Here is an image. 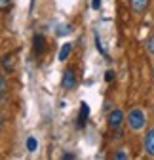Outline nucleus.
Wrapping results in <instances>:
<instances>
[{
    "mask_svg": "<svg viewBox=\"0 0 154 160\" xmlns=\"http://www.w3.org/2000/svg\"><path fill=\"white\" fill-rule=\"evenodd\" d=\"M2 67H4V71H8V72L13 69V57H12V55H4V57H2Z\"/></svg>",
    "mask_w": 154,
    "mask_h": 160,
    "instance_id": "9",
    "label": "nucleus"
},
{
    "mask_svg": "<svg viewBox=\"0 0 154 160\" xmlns=\"http://www.w3.org/2000/svg\"><path fill=\"white\" fill-rule=\"evenodd\" d=\"M76 84H78V80H76V74H74V71L72 69H67L65 72H63V80H61V86H63V90H74L76 88Z\"/></svg>",
    "mask_w": 154,
    "mask_h": 160,
    "instance_id": "2",
    "label": "nucleus"
},
{
    "mask_svg": "<svg viewBox=\"0 0 154 160\" xmlns=\"http://www.w3.org/2000/svg\"><path fill=\"white\" fill-rule=\"evenodd\" d=\"M74 158V154H63V160H72Z\"/></svg>",
    "mask_w": 154,
    "mask_h": 160,
    "instance_id": "18",
    "label": "nucleus"
},
{
    "mask_svg": "<svg viewBox=\"0 0 154 160\" xmlns=\"http://www.w3.org/2000/svg\"><path fill=\"white\" fill-rule=\"evenodd\" d=\"M143 147H145V152L154 158V128H150L145 135V141H143Z\"/></svg>",
    "mask_w": 154,
    "mask_h": 160,
    "instance_id": "4",
    "label": "nucleus"
},
{
    "mask_svg": "<svg viewBox=\"0 0 154 160\" xmlns=\"http://www.w3.org/2000/svg\"><path fill=\"white\" fill-rule=\"evenodd\" d=\"M95 48H97V52H99V53L107 55V53H105V50H103V44H101V40H99V34H97V32H95Z\"/></svg>",
    "mask_w": 154,
    "mask_h": 160,
    "instance_id": "11",
    "label": "nucleus"
},
{
    "mask_svg": "<svg viewBox=\"0 0 154 160\" xmlns=\"http://www.w3.org/2000/svg\"><path fill=\"white\" fill-rule=\"evenodd\" d=\"M70 52H72V44H63V48H61V52H59V61H67V57L70 55Z\"/></svg>",
    "mask_w": 154,
    "mask_h": 160,
    "instance_id": "8",
    "label": "nucleus"
},
{
    "mask_svg": "<svg viewBox=\"0 0 154 160\" xmlns=\"http://www.w3.org/2000/svg\"><path fill=\"white\" fill-rule=\"evenodd\" d=\"M88 116H89V107H88V103H80V114H78V128H84L86 126V122H88Z\"/></svg>",
    "mask_w": 154,
    "mask_h": 160,
    "instance_id": "6",
    "label": "nucleus"
},
{
    "mask_svg": "<svg viewBox=\"0 0 154 160\" xmlns=\"http://www.w3.org/2000/svg\"><path fill=\"white\" fill-rule=\"evenodd\" d=\"M105 80H107V82H112V80H114V72L112 71H107L105 72Z\"/></svg>",
    "mask_w": 154,
    "mask_h": 160,
    "instance_id": "14",
    "label": "nucleus"
},
{
    "mask_svg": "<svg viewBox=\"0 0 154 160\" xmlns=\"http://www.w3.org/2000/svg\"><path fill=\"white\" fill-rule=\"evenodd\" d=\"M32 50H34L36 55L44 53V50H46V40H44L42 34H34V38H32Z\"/></svg>",
    "mask_w": 154,
    "mask_h": 160,
    "instance_id": "5",
    "label": "nucleus"
},
{
    "mask_svg": "<svg viewBox=\"0 0 154 160\" xmlns=\"http://www.w3.org/2000/svg\"><path fill=\"white\" fill-rule=\"evenodd\" d=\"M12 4V0H0V10H6Z\"/></svg>",
    "mask_w": 154,
    "mask_h": 160,
    "instance_id": "15",
    "label": "nucleus"
},
{
    "mask_svg": "<svg viewBox=\"0 0 154 160\" xmlns=\"http://www.w3.org/2000/svg\"><path fill=\"white\" fill-rule=\"evenodd\" d=\"M145 124H147V116H145V112H143L139 107L131 109L129 114H128V126H129L133 132H139V130L145 128Z\"/></svg>",
    "mask_w": 154,
    "mask_h": 160,
    "instance_id": "1",
    "label": "nucleus"
},
{
    "mask_svg": "<svg viewBox=\"0 0 154 160\" xmlns=\"http://www.w3.org/2000/svg\"><path fill=\"white\" fill-rule=\"evenodd\" d=\"M147 50H148V53H152V55H154V34L147 40Z\"/></svg>",
    "mask_w": 154,
    "mask_h": 160,
    "instance_id": "13",
    "label": "nucleus"
},
{
    "mask_svg": "<svg viewBox=\"0 0 154 160\" xmlns=\"http://www.w3.org/2000/svg\"><path fill=\"white\" fill-rule=\"evenodd\" d=\"M114 158H116V160H124V158H128V154L120 151V152H116V154H114Z\"/></svg>",
    "mask_w": 154,
    "mask_h": 160,
    "instance_id": "17",
    "label": "nucleus"
},
{
    "mask_svg": "<svg viewBox=\"0 0 154 160\" xmlns=\"http://www.w3.org/2000/svg\"><path fill=\"white\" fill-rule=\"evenodd\" d=\"M91 8L93 10H99L101 8V0H91Z\"/></svg>",
    "mask_w": 154,
    "mask_h": 160,
    "instance_id": "16",
    "label": "nucleus"
},
{
    "mask_svg": "<svg viewBox=\"0 0 154 160\" xmlns=\"http://www.w3.org/2000/svg\"><path fill=\"white\" fill-rule=\"evenodd\" d=\"M122 122H124V112L120 109L110 111V114H108V128L110 130H118L122 126Z\"/></svg>",
    "mask_w": 154,
    "mask_h": 160,
    "instance_id": "3",
    "label": "nucleus"
},
{
    "mask_svg": "<svg viewBox=\"0 0 154 160\" xmlns=\"http://www.w3.org/2000/svg\"><path fill=\"white\" fill-rule=\"evenodd\" d=\"M0 126H2V118H0Z\"/></svg>",
    "mask_w": 154,
    "mask_h": 160,
    "instance_id": "20",
    "label": "nucleus"
},
{
    "mask_svg": "<svg viewBox=\"0 0 154 160\" xmlns=\"http://www.w3.org/2000/svg\"><path fill=\"white\" fill-rule=\"evenodd\" d=\"M152 78H154V69H152Z\"/></svg>",
    "mask_w": 154,
    "mask_h": 160,
    "instance_id": "19",
    "label": "nucleus"
},
{
    "mask_svg": "<svg viewBox=\"0 0 154 160\" xmlns=\"http://www.w3.org/2000/svg\"><path fill=\"white\" fill-rule=\"evenodd\" d=\"M36 145H38V143H36V139H34V137H29V139H27V149H29L31 152L36 151Z\"/></svg>",
    "mask_w": 154,
    "mask_h": 160,
    "instance_id": "12",
    "label": "nucleus"
},
{
    "mask_svg": "<svg viewBox=\"0 0 154 160\" xmlns=\"http://www.w3.org/2000/svg\"><path fill=\"white\" fill-rule=\"evenodd\" d=\"M129 4H131V10L135 13H143L148 6V0H129Z\"/></svg>",
    "mask_w": 154,
    "mask_h": 160,
    "instance_id": "7",
    "label": "nucleus"
},
{
    "mask_svg": "<svg viewBox=\"0 0 154 160\" xmlns=\"http://www.w3.org/2000/svg\"><path fill=\"white\" fill-rule=\"evenodd\" d=\"M6 93H8V82H6L4 74H0V99H2Z\"/></svg>",
    "mask_w": 154,
    "mask_h": 160,
    "instance_id": "10",
    "label": "nucleus"
},
{
    "mask_svg": "<svg viewBox=\"0 0 154 160\" xmlns=\"http://www.w3.org/2000/svg\"><path fill=\"white\" fill-rule=\"evenodd\" d=\"M152 111H154V105H152Z\"/></svg>",
    "mask_w": 154,
    "mask_h": 160,
    "instance_id": "21",
    "label": "nucleus"
}]
</instances>
